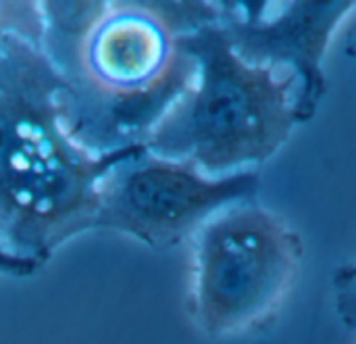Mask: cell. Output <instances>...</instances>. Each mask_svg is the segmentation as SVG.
Returning <instances> with one entry per match:
<instances>
[{
	"label": "cell",
	"mask_w": 356,
	"mask_h": 344,
	"mask_svg": "<svg viewBox=\"0 0 356 344\" xmlns=\"http://www.w3.org/2000/svg\"><path fill=\"white\" fill-rule=\"evenodd\" d=\"M44 50L65 79L69 136L102 157L144 144L190 88L192 58L175 36L207 21L204 2H46Z\"/></svg>",
	"instance_id": "obj_1"
},
{
	"label": "cell",
	"mask_w": 356,
	"mask_h": 344,
	"mask_svg": "<svg viewBox=\"0 0 356 344\" xmlns=\"http://www.w3.org/2000/svg\"><path fill=\"white\" fill-rule=\"evenodd\" d=\"M23 8L0 4V247L44 265L94 230L100 182L136 146L96 157L69 136L65 79L42 44V8L8 23Z\"/></svg>",
	"instance_id": "obj_2"
},
{
	"label": "cell",
	"mask_w": 356,
	"mask_h": 344,
	"mask_svg": "<svg viewBox=\"0 0 356 344\" xmlns=\"http://www.w3.org/2000/svg\"><path fill=\"white\" fill-rule=\"evenodd\" d=\"M175 42L194 63V79L144 146L211 178L248 171L275 157L298 125L296 75L244 61L221 19L177 33Z\"/></svg>",
	"instance_id": "obj_3"
},
{
	"label": "cell",
	"mask_w": 356,
	"mask_h": 344,
	"mask_svg": "<svg viewBox=\"0 0 356 344\" xmlns=\"http://www.w3.org/2000/svg\"><path fill=\"white\" fill-rule=\"evenodd\" d=\"M302 236L257 198L213 215L192 236L190 315L209 338L273 322L300 274Z\"/></svg>",
	"instance_id": "obj_4"
},
{
	"label": "cell",
	"mask_w": 356,
	"mask_h": 344,
	"mask_svg": "<svg viewBox=\"0 0 356 344\" xmlns=\"http://www.w3.org/2000/svg\"><path fill=\"white\" fill-rule=\"evenodd\" d=\"M254 169L211 178L186 161L152 155L144 144L115 163L98 188L94 230L125 234L152 251H169L223 209L257 198Z\"/></svg>",
	"instance_id": "obj_5"
},
{
	"label": "cell",
	"mask_w": 356,
	"mask_h": 344,
	"mask_svg": "<svg viewBox=\"0 0 356 344\" xmlns=\"http://www.w3.org/2000/svg\"><path fill=\"white\" fill-rule=\"evenodd\" d=\"M356 2H223L221 25L236 52L252 63L296 75V119L315 117L327 94L325 52Z\"/></svg>",
	"instance_id": "obj_6"
},
{
	"label": "cell",
	"mask_w": 356,
	"mask_h": 344,
	"mask_svg": "<svg viewBox=\"0 0 356 344\" xmlns=\"http://www.w3.org/2000/svg\"><path fill=\"white\" fill-rule=\"evenodd\" d=\"M336 313L342 326L356 332V263H346L336 269L332 278Z\"/></svg>",
	"instance_id": "obj_7"
},
{
	"label": "cell",
	"mask_w": 356,
	"mask_h": 344,
	"mask_svg": "<svg viewBox=\"0 0 356 344\" xmlns=\"http://www.w3.org/2000/svg\"><path fill=\"white\" fill-rule=\"evenodd\" d=\"M40 267H42L40 261L15 255V253L6 251L4 247H0V276H6V278H29Z\"/></svg>",
	"instance_id": "obj_8"
}]
</instances>
